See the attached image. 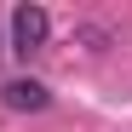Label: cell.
Returning a JSON list of instances; mask_svg holds the SVG:
<instances>
[{
  "mask_svg": "<svg viewBox=\"0 0 132 132\" xmlns=\"http://www.w3.org/2000/svg\"><path fill=\"white\" fill-rule=\"evenodd\" d=\"M6 29H12V52H17V57H29V52H40V46H46L52 17L40 12V6H17V12L6 17Z\"/></svg>",
  "mask_w": 132,
  "mask_h": 132,
  "instance_id": "cell-1",
  "label": "cell"
},
{
  "mask_svg": "<svg viewBox=\"0 0 132 132\" xmlns=\"http://www.w3.org/2000/svg\"><path fill=\"white\" fill-rule=\"evenodd\" d=\"M0 98H6V109H46V103H52V92H46L40 80H6Z\"/></svg>",
  "mask_w": 132,
  "mask_h": 132,
  "instance_id": "cell-2",
  "label": "cell"
}]
</instances>
